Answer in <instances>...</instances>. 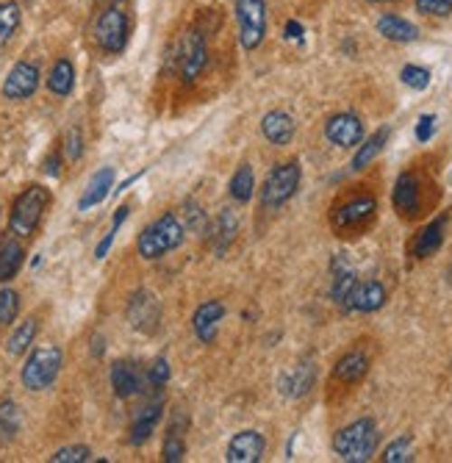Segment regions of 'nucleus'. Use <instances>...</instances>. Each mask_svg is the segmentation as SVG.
Wrapping results in <instances>:
<instances>
[{"mask_svg":"<svg viewBox=\"0 0 452 463\" xmlns=\"http://www.w3.org/2000/svg\"><path fill=\"white\" fill-rule=\"evenodd\" d=\"M184 239H186V225L175 214H164L139 233L137 250L145 261H155L161 256H167L170 250L181 247Z\"/></svg>","mask_w":452,"mask_h":463,"instance_id":"3","label":"nucleus"},{"mask_svg":"<svg viewBox=\"0 0 452 463\" xmlns=\"http://www.w3.org/2000/svg\"><path fill=\"white\" fill-rule=\"evenodd\" d=\"M295 131H297V125H295V117L292 114H286V111H269L264 114L261 119V134L269 145L275 147H283V145H289L295 139Z\"/></svg>","mask_w":452,"mask_h":463,"instance_id":"18","label":"nucleus"},{"mask_svg":"<svg viewBox=\"0 0 452 463\" xmlns=\"http://www.w3.org/2000/svg\"><path fill=\"white\" fill-rule=\"evenodd\" d=\"M61 364H64V355L59 347H36L20 372V381L28 392H45L56 383Z\"/></svg>","mask_w":452,"mask_h":463,"instance_id":"5","label":"nucleus"},{"mask_svg":"<svg viewBox=\"0 0 452 463\" xmlns=\"http://www.w3.org/2000/svg\"><path fill=\"white\" fill-rule=\"evenodd\" d=\"M444 236H447V217H438V220H433V222H428L422 231H419V236L414 239V247H410V252H414V259H430V256H436V252L441 250V244H444Z\"/></svg>","mask_w":452,"mask_h":463,"instance_id":"19","label":"nucleus"},{"mask_svg":"<svg viewBox=\"0 0 452 463\" xmlns=\"http://www.w3.org/2000/svg\"><path fill=\"white\" fill-rule=\"evenodd\" d=\"M209 64V45H205V33L200 28H189L175 45V70L184 83H192L200 78V72Z\"/></svg>","mask_w":452,"mask_h":463,"instance_id":"7","label":"nucleus"},{"mask_svg":"<svg viewBox=\"0 0 452 463\" xmlns=\"http://www.w3.org/2000/svg\"><path fill=\"white\" fill-rule=\"evenodd\" d=\"M389 134H391L389 128H381L378 134L369 137L363 145H358V150H355V156H353V170H355V173L366 170V166L381 156V150H383L386 142H389Z\"/></svg>","mask_w":452,"mask_h":463,"instance_id":"31","label":"nucleus"},{"mask_svg":"<svg viewBox=\"0 0 452 463\" xmlns=\"http://www.w3.org/2000/svg\"><path fill=\"white\" fill-rule=\"evenodd\" d=\"M325 139L336 147H358L363 142V122L355 114H334L325 122Z\"/></svg>","mask_w":452,"mask_h":463,"instance_id":"12","label":"nucleus"},{"mask_svg":"<svg viewBox=\"0 0 452 463\" xmlns=\"http://www.w3.org/2000/svg\"><path fill=\"white\" fill-rule=\"evenodd\" d=\"M300 178H303V170L297 161H286V164H275L264 186H261V205L267 208V212H278L280 205H286L297 186H300Z\"/></svg>","mask_w":452,"mask_h":463,"instance_id":"6","label":"nucleus"},{"mask_svg":"<svg viewBox=\"0 0 452 463\" xmlns=\"http://www.w3.org/2000/svg\"><path fill=\"white\" fill-rule=\"evenodd\" d=\"M48 90H51L56 98H70V95H72V90H75V67H72L70 59H59V61L51 67Z\"/></svg>","mask_w":452,"mask_h":463,"instance_id":"28","label":"nucleus"},{"mask_svg":"<svg viewBox=\"0 0 452 463\" xmlns=\"http://www.w3.org/2000/svg\"><path fill=\"white\" fill-rule=\"evenodd\" d=\"M25 261V247L20 244L17 236H4L0 239V283H9L17 278Z\"/></svg>","mask_w":452,"mask_h":463,"instance_id":"24","label":"nucleus"},{"mask_svg":"<svg viewBox=\"0 0 452 463\" xmlns=\"http://www.w3.org/2000/svg\"><path fill=\"white\" fill-rule=\"evenodd\" d=\"M231 197L236 203H250L253 200V192H256V175H253V166L250 164H241L239 170L233 173L231 178Z\"/></svg>","mask_w":452,"mask_h":463,"instance_id":"34","label":"nucleus"},{"mask_svg":"<svg viewBox=\"0 0 452 463\" xmlns=\"http://www.w3.org/2000/svg\"><path fill=\"white\" fill-rule=\"evenodd\" d=\"M222 317H225V306L220 300H205L202 306H197L192 317V330L202 345H214Z\"/></svg>","mask_w":452,"mask_h":463,"instance_id":"17","label":"nucleus"},{"mask_svg":"<svg viewBox=\"0 0 452 463\" xmlns=\"http://www.w3.org/2000/svg\"><path fill=\"white\" fill-rule=\"evenodd\" d=\"M436 134V114H422L417 122V139L419 142H430Z\"/></svg>","mask_w":452,"mask_h":463,"instance_id":"43","label":"nucleus"},{"mask_svg":"<svg viewBox=\"0 0 452 463\" xmlns=\"http://www.w3.org/2000/svg\"><path fill=\"white\" fill-rule=\"evenodd\" d=\"M128 214H131V208H128V205H119V208H117V214H114V220H111V228H108L106 239L95 247V259H98V261H103V259L108 256V250H111V244H114V239H117V233H119V228H122V222L128 220Z\"/></svg>","mask_w":452,"mask_h":463,"instance_id":"35","label":"nucleus"},{"mask_svg":"<svg viewBox=\"0 0 452 463\" xmlns=\"http://www.w3.org/2000/svg\"><path fill=\"white\" fill-rule=\"evenodd\" d=\"M114 189V166H103V170H98L92 175V181L87 184L84 194H80L78 200V212H89V208L100 205Z\"/></svg>","mask_w":452,"mask_h":463,"instance_id":"21","label":"nucleus"},{"mask_svg":"<svg viewBox=\"0 0 452 463\" xmlns=\"http://www.w3.org/2000/svg\"><path fill=\"white\" fill-rule=\"evenodd\" d=\"M23 428V411L14 400H0V444H12Z\"/></svg>","mask_w":452,"mask_h":463,"instance_id":"30","label":"nucleus"},{"mask_svg":"<svg viewBox=\"0 0 452 463\" xmlns=\"http://www.w3.org/2000/svg\"><path fill=\"white\" fill-rule=\"evenodd\" d=\"M378 217V200L372 194H355L344 203H339L331 212V225L339 236L363 233Z\"/></svg>","mask_w":452,"mask_h":463,"instance_id":"4","label":"nucleus"},{"mask_svg":"<svg viewBox=\"0 0 452 463\" xmlns=\"http://www.w3.org/2000/svg\"><path fill=\"white\" fill-rule=\"evenodd\" d=\"M53 463H87L92 460V449L84 444H72V447H61L51 455Z\"/></svg>","mask_w":452,"mask_h":463,"instance_id":"40","label":"nucleus"},{"mask_svg":"<svg viewBox=\"0 0 452 463\" xmlns=\"http://www.w3.org/2000/svg\"><path fill=\"white\" fill-rule=\"evenodd\" d=\"M378 441H381V433H378L375 419L363 416L334 436V452L347 463H366L375 455Z\"/></svg>","mask_w":452,"mask_h":463,"instance_id":"2","label":"nucleus"},{"mask_svg":"<svg viewBox=\"0 0 452 463\" xmlns=\"http://www.w3.org/2000/svg\"><path fill=\"white\" fill-rule=\"evenodd\" d=\"M366 4H389V0H366Z\"/></svg>","mask_w":452,"mask_h":463,"instance_id":"49","label":"nucleus"},{"mask_svg":"<svg viewBox=\"0 0 452 463\" xmlns=\"http://www.w3.org/2000/svg\"><path fill=\"white\" fill-rule=\"evenodd\" d=\"M48 205H51V189H45L42 184H33V186L23 189L17 194V200L12 203L9 233L17 239H31L33 231L39 228V222H42Z\"/></svg>","mask_w":452,"mask_h":463,"instance_id":"1","label":"nucleus"},{"mask_svg":"<svg viewBox=\"0 0 452 463\" xmlns=\"http://www.w3.org/2000/svg\"><path fill=\"white\" fill-rule=\"evenodd\" d=\"M355 286H358L355 272L344 264V259H336V261H334V286H331V298H334V303H336L339 308L350 311Z\"/></svg>","mask_w":452,"mask_h":463,"instance_id":"23","label":"nucleus"},{"mask_svg":"<svg viewBox=\"0 0 452 463\" xmlns=\"http://www.w3.org/2000/svg\"><path fill=\"white\" fill-rule=\"evenodd\" d=\"M408 460H414V441H410V436H400L383 449V463H408Z\"/></svg>","mask_w":452,"mask_h":463,"instance_id":"36","label":"nucleus"},{"mask_svg":"<svg viewBox=\"0 0 452 463\" xmlns=\"http://www.w3.org/2000/svg\"><path fill=\"white\" fill-rule=\"evenodd\" d=\"M39 67L31 61H17L6 80H4V98L6 100H28L36 90H39Z\"/></svg>","mask_w":452,"mask_h":463,"instance_id":"13","label":"nucleus"},{"mask_svg":"<svg viewBox=\"0 0 452 463\" xmlns=\"http://www.w3.org/2000/svg\"><path fill=\"white\" fill-rule=\"evenodd\" d=\"M147 383L153 386V392H161L164 386L170 383V374H173V369H170V361L164 358V355H158L150 366H147Z\"/></svg>","mask_w":452,"mask_h":463,"instance_id":"39","label":"nucleus"},{"mask_svg":"<svg viewBox=\"0 0 452 463\" xmlns=\"http://www.w3.org/2000/svg\"><path fill=\"white\" fill-rule=\"evenodd\" d=\"M400 80L405 83L408 90L422 92V90L430 87V70H425V67H419V64H405V67L400 70Z\"/></svg>","mask_w":452,"mask_h":463,"instance_id":"37","label":"nucleus"},{"mask_svg":"<svg viewBox=\"0 0 452 463\" xmlns=\"http://www.w3.org/2000/svg\"><path fill=\"white\" fill-rule=\"evenodd\" d=\"M391 203H394L397 214L402 220L419 217V212H422V184H419L417 173H400V178L394 181Z\"/></svg>","mask_w":452,"mask_h":463,"instance_id":"11","label":"nucleus"},{"mask_svg":"<svg viewBox=\"0 0 452 463\" xmlns=\"http://www.w3.org/2000/svg\"><path fill=\"white\" fill-rule=\"evenodd\" d=\"M106 353V339H100V335H95V339H92V355L95 358H100Z\"/></svg>","mask_w":452,"mask_h":463,"instance_id":"47","label":"nucleus"},{"mask_svg":"<svg viewBox=\"0 0 452 463\" xmlns=\"http://www.w3.org/2000/svg\"><path fill=\"white\" fill-rule=\"evenodd\" d=\"M184 428H186V419L178 416L175 422L170 425V430H167V439H164V449H161V455H164V460H167V463H181L186 458Z\"/></svg>","mask_w":452,"mask_h":463,"instance_id":"32","label":"nucleus"},{"mask_svg":"<svg viewBox=\"0 0 452 463\" xmlns=\"http://www.w3.org/2000/svg\"><path fill=\"white\" fill-rule=\"evenodd\" d=\"M314 381H316V366L314 364H297L292 369H286L280 377H278V392L289 400H300L306 397L311 389H314Z\"/></svg>","mask_w":452,"mask_h":463,"instance_id":"16","label":"nucleus"},{"mask_svg":"<svg viewBox=\"0 0 452 463\" xmlns=\"http://www.w3.org/2000/svg\"><path fill=\"white\" fill-rule=\"evenodd\" d=\"M417 12L425 17H449L452 0H417Z\"/></svg>","mask_w":452,"mask_h":463,"instance_id":"42","label":"nucleus"},{"mask_svg":"<svg viewBox=\"0 0 452 463\" xmlns=\"http://www.w3.org/2000/svg\"><path fill=\"white\" fill-rule=\"evenodd\" d=\"M139 178H142V173H139V175H131V178H128V181H122V184H119V186H117V189H114V194H119V192H126V189H128V186H131V184H137V181H139Z\"/></svg>","mask_w":452,"mask_h":463,"instance_id":"48","label":"nucleus"},{"mask_svg":"<svg viewBox=\"0 0 452 463\" xmlns=\"http://www.w3.org/2000/svg\"><path fill=\"white\" fill-rule=\"evenodd\" d=\"M20 314V294L14 288H0V327H6Z\"/></svg>","mask_w":452,"mask_h":463,"instance_id":"38","label":"nucleus"},{"mask_svg":"<svg viewBox=\"0 0 452 463\" xmlns=\"http://www.w3.org/2000/svg\"><path fill=\"white\" fill-rule=\"evenodd\" d=\"M126 317H128V322H131V327H134L137 333L150 335V333H155L158 325H161V303L155 300V294H153V291L139 288V291L131 294V300H128V306H126Z\"/></svg>","mask_w":452,"mask_h":463,"instance_id":"10","label":"nucleus"},{"mask_svg":"<svg viewBox=\"0 0 452 463\" xmlns=\"http://www.w3.org/2000/svg\"><path fill=\"white\" fill-rule=\"evenodd\" d=\"M378 33L389 42H417L419 39V28L397 14H383L378 20Z\"/></svg>","mask_w":452,"mask_h":463,"instance_id":"26","label":"nucleus"},{"mask_svg":"<svg viewBox=\"0 0 452 463\" xmlns=\"http://www.w3.org/2000/svg\"><path fill=\"white\" fill-rule=\"evenodd\" d=\"M186 222H189L192 231H202V228H205V214L200 212L197 205H189V208H186Z\"/></svg>","mask_w":452,"mask_h":463,"instance_id":"44","label":"nucleus"},{"mask_svg":"<svg viewBox=\"0 0 452 463\" xmlns=\"http://www.w3.org/2000/svg\"><path fill=\"white\" fill-rule=\"evenodd\" d=\"M386 306V286L378 280H369V283H358L355 294H353V303L350 311H361V314H375Z\"/></svg>","mask_w":452,"mask_h":463,"instance_id":"25","label":"nucleus"},{"mask_svg":"<svg viewBox=\"0 0 452 463\" xmlns=\"http://www.w3.org/2000/svg\"><path fill=\"white\" fill-rule=\"evenodd\" d=\"M36 333H39V319L36 317H28L25 322H20L14 327V333L9 335V342H6L9 355H14V358L25 355L31 350V345L36 342Z\"/></svg>","mask_w":452,"mask_h":463,"instance_id":"29","label":"nucleus"},{"mask_svg":"<svg viewBox=\"0 0 452 463\" xmlns=\"http://www.w3.org/2000/svg\"><path fill=\"white\" fill-rule=\"evenodd\" d=\"M286 39L303 42V25H300L297 20H289V23H286Z\"/></svg>","mask_w":452,"mask_h":463,"instance_id":"46","label":"nucleus"},{"mask_svg":"<svg viewBox=\"0 0 452 463\" xmlns=\"http://www.w3.org/2000/svg\"><path fill=\"white\" fill-rule=\"evenodd\" d=\"M161 416H164L161 400H155V402L139 408V413L134 416V425H131V436H128L134 447H142V444L150 441V436L155 433V428H158V422H161Z\"/></svg>","mask_w":452,"mask_h":463,"instance_id":"20","label":"nucleus"},{"mask_svg":"<svg viewBox=\"0 0 452 463\" xmlns=\"http://www.w3.org/2000/svg\"><path fill=\"white\" fill-rule=\"evenodd\" d=\"M366 372H369V355H366L363 350H350V353H344V355L336 361V366H334V377H336L339 383H344V386H353V383L363 381Z\"/></svg>","mask_w":452,"mask_h":463,"instance_id":"22","label":"nucleus"},{"mask_svg":"<svg viewBox=\"0 0 452 463\" xmlns=\"http://www.w3.org/2000/svg\"><path fill=\"white\" fill-rule=\"evenodd\" d=\"M239 42L244 51H256L267 36V4L264 0H236Z\"/></svg>","mask_w":452,"mask_h":463,"instance_id":"8","label":"nucleus"},{"mask_svg":"<svg viewBox=\"0 0 452 463\" xmlns=\"http://www.w3.org/2000/svg\"><path fill=\"white\" fill-rule=\"evenodd\" d=\"M20 23H23L20 4H17V0H4V4H0V48L9 45L12 36L20 28Z\"/></svg>","mask_w":452,"mask_h":463,"instance_id":"33","label":"nucleus"},{"mask_svg":"<svg viewBox=\"0 0 452 463\" xmlns=\"http://www.w3.org/2000/svg\"><path fill=\"white\" fill-rule=\"evenodd\" d=\"M45 173H48L51 178H59V173H61V156H59V153H51V156L45 158Z\"/></svg>","mask_w":452,"mask_h":463,"instance_id":"45","label":"nucleus"},{"mask_svg":"<svg viewBox=\"0 0 452 463\" xmlns=\"http://www.w3.org/2000/svg\"><path fill=\"white\" fill-rule=\"evenodd\" d=\"M64 156L70 161H78L80 156H84V134H80L78 125H72V128L67 131V137H64Z\"/></svg>","mask_w":452,"mask_h":463,"instance_id":"41","label":"nucleus"},{"mask_svg":"<svg viewBox=\"0 0 452 463\" xmlns=\"http://www.w3.org/2000/svg\"><path fill=\"white\" fill-rule=\"evenodd\" d=\"M236 233H239V217L231 208H222L220 217H217V225H214V252L217 256H225L228 247L236 241Z\"/></svg>","mask_w":452,"mask_h":463,"instance_id":"27","label":"nucleus"},{"mask_svg":"<svg viewBox=\"0 0 452 463\" xmlns=\"http://www.w3.org/2000/svg\"><path fill=\"white\" fill-rule=\"evenodd\" d=\"M147 374L134 361H117L111 364V389L119 400H131L145 392Z\"/></svg>","mask_w":452,"mask_h":463,"instance_id":"14","label":"nucleus"},{"mask_svg":"<svg viewBox=\"0 0 452 463\" xmlns=\"http://www.w3.org/2000/svg\"><path fill=\"white\" fill-rule=\"evenodd\" d=\"M128 14L122 12L119 6H108L106 12H100L98 23H95V39L98 45L106 53H122L128 45Z\"/></svg>","mask_w":452,"mask_h":463,"instance_id":"9","label":"nucleus"},{"mask_svg":"<svg viewBox=\"0 0 452 463\" xmlns=\"http://www.w3.org/2000/svg\"><path fill=\"white\" fill-rule=\"evenodd\" d=\"M267 452V439L259 430H241L228 441L225 460L228 463H259Z\"/></svg>","mask_w":452,"mask_h":463,"instance_id":"15","label":"nucleus"}]
</instances>
